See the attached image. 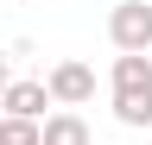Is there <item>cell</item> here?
<instances>
[{"label": "cell", "instance_id": "cell-5", "mask_svg": "<svg viewBox=\"0 0 152 145\" xmlns=\"http://www.w3.org/2000/svg\"><path fill=\"white\" fill-rule=\"evenodd\" d=\"M114 120H121V126H133V133H152V88L114 95Z\"/></svg>", "mask_w": 152, "mask_h": 145}, {"label": "cell", "instance_id": "cell-7", "mask_svg": "<svg viewBox=\"0 0 152 145\" xmlns=\"http://www.w3.org/2000/svg\"><path fill=\"white\" fill-rule=\"evenodd\" d=\"M0 145H38V120H7L0 114Z\"/></svg>", "mask_w": 152, "mask_h": 145}, {"label": "cell", "instance_id": "cell-9", "mask_svg": "<svg viewBox=\"0 0 152 145\" xmlns=\"http://www.w3.org/2000/svg\"><path fill=\"white\" fill-rule=\"evenodd\" d=\"M140 6H152V0H140Z\"/></svg>", "mask_w": 152, "mask_h": 145}, {"label": "cell", "instance_id": "cell-2", "mask_svg": "<svg viewBox=\"0 0 152 145\" xmlns=\"http://www.w3.org/2000/svg\"><path fill=\"white\" fill-rule=\"evenodd\" d=\"M45 95H51V107H83V101H95V69L89 63H76V57H64V63H51V76H45Z\"/></svg>", "mask_w": 152, "mask_h": 145}, {"label": "cell", "instance_id": "cell-8", "mask_svg": "<svg viewBox=\"0 0 152 145\" xmlns=\"http://www.w3.org/2000/svg\"><path fill=\"white\" fill-rule=\"evenodd\" d=\"M7 82H13V76H7V50H0V88H7Z\"/></svg>", "mask_w": 152, "mask_h": 145}, {"label": "cell", "instance_id": "cell-1", "mask_svg": "<svg viewBox=\"0 0 152 145\" xmlns=\"http://www.w3.org/2000/svg\"><path fill=\"white\" fill-rule=\"evenodd\" d=\"M108 38H114L121 57H152V6L121 0V6L108 13Z\"/></svg>", "mask_w": 152, "mask_h": 145}, {"label": "cell", "instance_id": "cell-4", "mask_svg": "<svg viewBox=\"0 0 152 145\" xmlns=\"http://www.w3.org/2000/svg\"><path fill=\"white\" fill-rule=\"evenodd\" d=\"M38 145H95V139H89V120H83V114L57 107V114L38 120Z\"/></svg>", "mask_w": 152, "mask_h": 145}, {"label": "cell", "instance_id": "cell-6", "mask_svg": "<svg viewBox=\"0 0 152 145\" xmlns=\"http://www.w3.org/2000/svg\"><path fill=\"white\" fill-rule=\"evenodd\" d=\"M108 82H114V95H133V88H152V57H114Z\"/></svg>", "mask_w": 152, "mask_h": 145}, {"label": "cell", "instance_id": "cell-3", "mask_svg": "<svg viewBox=\"0 0 152 145\" xmlns=\"http://www.w3.org/2000/svg\"><path fill=\"white\" fill-rule=\"evenodd\" d=\"M45 107H51V95H45V82H7L0 88V114L7 120H45Z\"/></svg>", "mask_w": 152, "mask_h": 145}]
</instances>
